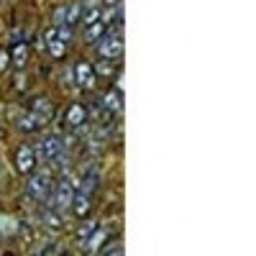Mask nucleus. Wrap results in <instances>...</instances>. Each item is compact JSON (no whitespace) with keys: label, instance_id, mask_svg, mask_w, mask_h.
Masks as SVG:
<instances>
[{"label":"nucleus","instance_id":"0eeeda50","mask_svg":"<svg viewBox=\"0 0 256 256\" xmlns=\"http://www.w3.org/2000/svg\"><path fill=\"white\" fill-rule=\"evenodd\" d=\"M72 212H74V216L77 218H84V216H88V212H90V208H92V200H90V195H88V192H74V198H72Z\"/></svg>","mask_w":256,"mask_h":256},{"label":"nucleus","instance_id":"f257e3e1","mask_svg":"<svg viewBox=\"0 0 256 256\" xmlns=\"http://www.w3.org/2000/svg\"><path fill=\"white\" fill-rule=\"evenodd\" d=\"M95 46H98V56H100V59H108V62L120 59V56H123V49H126L120 34H116V36H108V34H105Z\"/></svg>","mask_w":256,"mask_h":256},{"label":"nucleus","instance_id":"9b49d317","mask_svg":"<svg viewBox=\"0 0 256 256\" xmlns=\"http://www.w3.org/2000/svg\"><path fill=\"white\" fill-rule=\"evenodd\" d=\"M105 26L102 20H98V24H92V26H84L82 28V36H84V41H88V44H98V41L105 36Z\"/></svg>","mask_w":256,"mask_h":256},{"label":"nucleus","instance_id":"4468645a","mask_svg":"<svg viewBox=\"0 0 256 256\" xmlns=\"http://www.w3.org/2000/svg\"><path fill=\"white\" fill-rule=\"evenodd\" d=\"M92 72H98L100 77H113L116 74V67H113V62H108V59H98L92 64Z\"/></svg>","mask_w":256,"mask_h":256},{"label":"nucleus","instance_id":"f8f14e48","mask_svg":"<svg viewBox=\"0 0 256 256\" xmlns=\"http://www.w3.org/2000/svg\"><path fill=\"white\" fill-rule=\"evenodd\" d=\"M80 16H82V6H80V3L64 6V26H67V28H74V26L80 24Z\"/></svg>","mask_w":256,"mask_h":256},{"label":"nucleus","instance_id":"423d86ee","mask_svg":"<svg viewBox=\"0 0 256 256\" xmlns=\"http://www.w3.org/2000/svg\"><path fill=\"white\" fill-rule=\"evenodd\" d=\"M72 198H74V187H72V182L70 180H59V184H56V190H54V202H56V208H70L72 205Z\"/></svg>","mask_w":256,"mask_h":256},{"label":"nucleus","instance_id":"6ab92c4d","mask_svg":"<svg viewBox=\"0 0 256 256\" xmlns=\"http://www.w3.org/2000/svg\"><path fill=\"white\" fill-rule=\"evenodd\" d=\"M105 256H123V254H120V248L116 246V248H110V251H108V254H105Z\"/></svg>","mask_w":256,"mask_h":256},{"label":"nucleus","instance_id":"6e6552de","mask_svg":"<svg viewBox=\"0 0 256 256\" xmlns=\"http://www.w3.org/2000/svg\"><path fill=\"white\" fill-rule=\"evenodd\" d=\"M8 54H10V64H13L16 70H24L26 67V62H28V46L24 44V41H18V44Z\"/></svg>","mask_w":256,"mask_h":256},{"label":"nucleus","instance_id":"7ed1b4c3","mask_svg":"<svg viewBox=\"0 0 256 256\" xmlns=\"http://www.w3.org/2000/svg\"><path fill=\"white\" fill-rule=\"evenodd\" d=\"M49 190H52V180H49L46 172H31V174H28V195H31L34 200L46 198Z\"/></svg>","mask_w":256,"mask_h":256},{"label":"nucleus","instance_id":"f03ea898","mask_svg":"<svg viewBox=\"0 0 256 256\" xmlns=\"http://www.w3.org/2000/svg\"><path fill=\"white\" fill-rule=\"evenodd\" d=\"M36 159H38V154L31 144H24L16 148V169L20 174H31L36 169Z\"/></svg>","mask_w":256,"mask_h":256},{"label":"nucleus","instance_id":"ddd939ff","mask_svg":"<svg viewBox=\"0 0 256 256\" xmlns=\"http://www.w3.org/2000/svg\"><path fill=\"white\" fill-rule=\"evenodd\" d=\"M46 52H49L52 59H62L64 54H67V44H64V41H59V38L46 41Z\"/></svg>","mask_w":256,"mask_h":256},{"label":"nucleus","instance_id":"39448f33","mask_svg":"<svg viewBox=\"0 0 256 256\" xmlns=\"http://www.w3.org/2000/svg\"><path fill=\"white\" fill-rule=\"evenodd\" d=\"M36 154H41V156H44V159H49V162L59 159V156H62V141H59L56 136H44V138L38 141Z\"/></svg>","mask_w":256,"mask_h":256},{"label":"nucleus","instance_id":"2eb2a0df","mask_svg":"<svg viewBox=\"0 0 256 256\" xmlns=\"http://www.w3.org/2000/svg\"><path fill=\"white\" fill-rule=\"evenodd\" d=\"M92 233H95V223H92V220H84V223L77 228V238H80V241H88Z\"/></svg>","mask_w":256,"mask_h":256},{"label":"nucleus","instance_id":"dca6fc26","mask_svg":"<svg viewBox=\"0 0 256 256\" xmlns=\"http://www.w3.org/2000/svg\"><path fill=\"white\" fill-rule=\"evenodd\" d=\"M8 67H10V54L8 49H0V74H6Z\"/></svg>","mask_w":256,"mask_h":256},{"label":"nucleus","instance_id":"20e7f679","mask_svg":"<svg viewBox=\"0 0 256 256\" xmlns=\"http://www.w3.org/2000/svg\"><path fill=\"white\" fill-rule=\"evenodd\" d=\"M72 77H74V82L80 84V88H84V90H90L92 84H95V72H92V64L90 62H77L74 64V70H72Z\"/></svg>","mask_w":256,"mask_h":256},{"label":"nucleus","instance_id":"a211bd4d","mask_svg":"<svg viewBox=\"0 0 256 256\" xmlns=\"http://www.w3.org/2000/svg\"><path fill=\"white\" fill-rule=\"evenodd\" d=\"M102 8H120V0H100Z\"/></svg>","mask_w":256,"mask_h":256},{"label":"nucleus","instance_id":"9d476101","mask_svg":"<svg viewBox=\"0 0 256 256\" xmlns=\"http://www.w3.org/2000/svg\"><path fill=\"white\" fill-rule=\"evenodd\" d=\"M84 118H88V110H84V105H80V102H72L67 108V113H64V120L70 126H82Z\"/></svg>","mask_w":256,"mask_h":256},{"label":"nucleus","instance_id":"f3484780","mask_svg":"<svg viewBox=\"0 0 256 256\" xmlns=\"http://www.w3.org/2000/svg\"><path fill=\"white\" fill-rule=\"evenodd\" d=\"M52 26H64V6L54 10V24Z\"/></svg>","mask_w":256,"mask_h":256},{"label":"nucleus","instance_id":"1a4fd4ad","mask_svg":"<svg viewBox=\"0 0 256 256\" xmlns=\"http://www.w3.org/2000/svg\"><path fill=\"white\" fill-rule=\"evenodd\" d=\"M102 105L108 108L110 113H120L123 110V98H120V90H105L102 92Z\"/></svg>","mask_w":256,"mask_h":256}]
</instances>
